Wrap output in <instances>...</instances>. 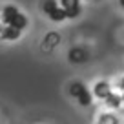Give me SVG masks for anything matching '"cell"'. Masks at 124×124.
<instances>
[{
  "mask_svg": "<svg viewBox=\"0 0 124 124\" xmlns=\"http://www.w3.org/2000/svg\"><path fill=\"white\" fill-rule=\"evenodd\" d=\"M70 95L82 106V108H88L93 104V93L89 91V88L80 80H75L70 84Z\"/></svg>",
  "mask_w": 124,
  "mask_h": 124,
  "instance_id": "6da1fadb",
  "label": "cell"
},
{
  "mask_svg": "<svg viewBox=\"0 0 124 124\" xmlns=\"http://www.w3.org/2000/svg\"><path fill=\"white\" fill-rule=\"evenodd\" d=\"M2 18L8 26H13L16 29H26L27 27V16L15 6H6L2 9Z\"/></svg>",
  "mask_w": 124,
  "mask_h": 124,
  "instance_id": "7a4b0ae2",
  "label": "cell"
},
{
  "mask_svg": "<svg viewBox=\"0 0 124 124\" xmlns=\"http://www.w3.org/2000/svg\"><path fill=\"white\" fill-rule=\"evenodd\" d=\"M42 13L47 15V18L53 20V22H62V20L68 18L66 11L62 9V6H58L57 0H44L42 2Z\"/></svg>",
  "mask_w": 124,
  "mask_h": 124,
  "instance_id": "3957f363",
  "label": "cell"
},
{
  "mask_svg": "<svg viewBox=\"0 0 124 124\" xmlns=\"http://www.w3.org/2000/svg\"><path fill=\"white\" fill-rule=\"evenodd\" d=\"M60 6H62V9L66 11L68 18H77L82 13L80 0H60Z\"/></svg>",
  "mask_w": 124,
  "mask_h": 124,
  "instance_id": "277c9868",
  "label": "cell"
},
{
  "mask_svg": "<svg viewBox=\"0 0 124 124\" xmlns=\"http://www.w3.org/2000/svg\"><path fill=\"white\" fill-rule=\"evenodd\" d=\"M111 91H113L111 86H109V82H106V80H99L97 84L93 86V95L97 99H101V101H104Z\"/></svg>",
  "mask_w": 124,
  "mask_h": 124,
  "instance_id": "5b68a950",
  "label": "cell"
},
{
  "mask_svg": "<svg viewBox=\"0 0 124 124\" xmlns=\"http://www.w3.org/2000/svg\"><path fill=\"white\" fill-rule=\"evenodd\" d=\"M68 57H70V60L75 62V64H82V62H86L89 58V55H88V51H86L84 47H73Z\"/></svg>",
  "mask_w": 124,
  "mask_h": 124,
  "instance_id": "8992f818",
  "label": "cell"
},
{
  "mask_svg": "<svg viewBox=\"0 0 124 124\" xmlns=\"http://www.w3.org/2000/svg\"><path fill=\"white\" fill-rule=\"evenodd\" d=\"M104 104L108 106V108H111V109L120 108V106H122V95H119V93L111 91V93L108 95V97L104 99Z\"/></svg>",
  "mask_w": 124,
  "mask_h": 124,
  "instance_id": "52a82bcc",
  "label": "cell"
},
{
  "mask_svg": "<svg viewBox=\"0 0 124 124\" xmlns=\"http://www.w3.org/2000/svg\"><path fill=\"white\" fill-rule=\"evenodd\" d=\"M22 35V29H16L13 26H6L2 31V40H18Z\"/></svg>",
  "mask_w": 124,
  "mask_h": 124,
  "instance_id": "ba28073f",
  "label": "cell"
},
{
  "mask_svg": "<svg viewBox=\"0 0 124 124\" xmlns=\"http://www.w3.org/2000/svg\"><path fill=\"white\" fill-rule=\"evenodd\" d=\"M99 122H102V124H119V120H117V117H113L111 113H104V115H101Z\"/></svg>",
  "mask_w": 124,
  "mask_h": 124,
  "instance_id": "9c48e42d",
  "label": "cell"
},
{
  "mask_svg": "<svg viewBox=\"0 0 124 124\" xmlns=\"http://www.w3.org/2000/svg\"><path fill=\"white\" fill-rule=\"evenodd\" d=\"M119 4H120V8H124V0H119Z\"/></svg>",
  "mask_w": 124,
  "mask_h": 124,
  "instance_id": "30bf717a",
  "label": "cell"
},
{
  "mask_svg": "<svg viewBox=\"0 0 124 124\" xmlns=\"http://www.w3.org/2000/svg\"><path fill=\"white\" fill-rule=\"evenodd\" d=\"M122 104H124V93H122Z\"/></svg>",
  "mask_w": 124,
  "mask_h": 124,
  "instance_id": "8fae6325",
  "label": "cell"
},
{
  "mask_svg": "<svg viewBox=\"0 0 124 124\" xmlns=\"http://www.w3.org/2000/svg\"><path fill=\"white\" fill-rule=\"evenodd\" d=\"M97 124H102V122H97Z\"/></svg>",
  "mask_w": 124,
  "mask_h": 124,
  "instance_id": "7c38bea8",
  "label": "cell"
}]
</instances>
